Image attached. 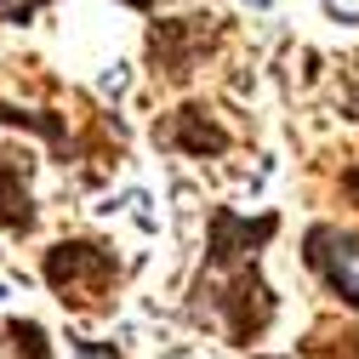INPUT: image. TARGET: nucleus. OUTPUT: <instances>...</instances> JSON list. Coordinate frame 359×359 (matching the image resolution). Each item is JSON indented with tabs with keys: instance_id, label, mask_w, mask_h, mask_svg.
I'll list each match as a JSON object with an SVG mask.
<instances>
[{
	"instance_id": "nucleus-3",
	"label": "nucleus",
	"mask_w": 359,
	"mask_h": 359,
	"mask_svg": "<svg viewBox=\"0 0 359 359\" xmlns=\"http://www.w3.org/2000/svg\"><path fill=\"white\" fill-rule=\"evenodd\" d=\"M154 137L165 143V149H183V154H194V160H205V154H222L229 149V131H222L205 109H177Z\"/></svg>"
},
{
	"instance_id": "nucleus-8",
	"label": "nucleus",
	"mask_w": 359,
	"mask_h": 359,
	"mask_svg": "<svg viewBox=\"0 0 359 359\" xmlns=\"http://www.w3.org/2000/svg\"><path fill=\"white\" fill-rule=\"evenodd\" d=\"M342 194L359 205V165H348V171H342Z\"/></svg>"
},
{
	"instance_id": "nucleus-9",
	"label": "nucleus",
	"mask_w": 359,
	"mask_h": 359,
	"mask_svg": "<svg viewBox=\"0 0 359 359\" xmlns=\"http://www.w3.org/2000/svg\"><path fill=\"white\" fill-rule=\"evenodd\" d=\"M74 353H80V359H109V353H103L97 342H74Z\"/></svg>"
},
{
	"instance_id": "nucleus-5",
	"label": "nucleus",
	"mask_w": 359,
	"mask_h": 359,
	"mask_svg": "<svg viewBox=\"0 0 359 359\" xmlns=\"http://www.w3.org/2000/svg\"><path fill=\"white\" fill-rule=\"evenodd\" d=\"M0 222L6 229H29L34 222V205L23 189V160H12V154H0Z\"/></svg>"
},
{
	"instance_id": "nucleus-1",
	"label": "nucleus",
	"mask_w": 359,
	"mask_h": 359,
	"mask_svg": "<svg viewBox=\"0 0 359 359\" xmlns=\"http://www.w3.org/2000/svg\"><path fill=\"white\" fill-rule=\"evenodd\" d=\"M114 274H120L114 251H103V245H92V240H63V245L46 251V285H52L63 302H74V308H97V302L109 297Z\"/></svg>"
},
{
	"instance_id": "nucleus-6",
	"label": "nucleus",
	"mask_w": 359,
	"mask_h": 359,
	"mask_svg": "<svg viewBox=\"0 0 359 359\" xmlns=\"http://www.w3.org/2000/svg\"><path fill=\"white\" fill-rule=\"evenodd\" d=\"M6 337H12L18 359H52V353H46V331H40L34 320H12V325H6Z\"/></svg>"
},
{
	"instance_id": "nucleus-7",
	"label": "nucleus",
	"mask_w": 359,
	"mask_h": 359,
	"mask_svg": "<svg viewBox=\"0 0 359 359\" xmlns=\"http://www.w3.org/2000/svg\"><path fill=\"white\" fill-rule=\"evenodd\" d=\"M34 0H0V23H29Z\"/></svg>"
},
{
	"instance_id": "nucleus-2",
	"label": "nucleus",
	"mask_w": 359,
	"mask_h": 359,
	"mask_svg": "<svg viewBox=\"0 0 359 359\" xmlns=\"http://www.w3.org/2000/svg\"><path fill=\"white\" fill-rule=\"evenodd\" d=\"M308 251V268L320 274L348 308H359V274H353V262H359V240L353 234H342V229H331V222H320V229H308V240H302Z\"/></svg>"
},
{
	"instance_id": "nucleus-4",
	"label": "nucleus",
	"mask_w": 359,
	"mask_h": 359,
	"mask_svg": "<svg viewBox=\"0 0 359 359\" xmlns=\"http://www.w3.org/2000/svg\"><path fill=\"white\" fill-rule=\"evenodd\" d=\"M149 52H154V63H160L154 74L183 80V74H189V63H194V29H183V23H154Z\"/></svg>"
},
{
	"instance_id": "nucleus-10",
	"label": "nucleus",
	"mask_w": 359,
	"mask_h": 359,
	"mask_svg": "<svg viewBox=\"0 0 359 359\" xmlns=\"http://www.w3.org/2000/svg\"><path fill=\"white\" fill-rule=\"evenodd\" d=\"M126 6H149V0H126Z\"/></svg>"
}]
</instances>
